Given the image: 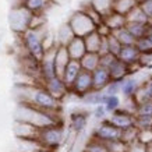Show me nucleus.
<instances>
[{
  "instance_id": "f257e3e1",
  "label": "nucleus",
  "mask_w": 152,
  "mask_h": 152,
  "mask_svg": "<svg viewBox=\"0 0 152 152\" xmlns=\"http://www.w3.org/2000/svg\"><path fill=\"white\" fill-rule=\"evenodd\" d=\"M25 92V103L31 106H35L41 110L49 112V113H57L60 110V102L56 99L46 88L42 84L39 85H31V87H24Z\"/></svg>"
},
{
  "instance_id": "f03ea898",
  "label": "nucleus",
  "mask_w": 152,
  "mask_h": 152,
  "mask_svg": "<svg viewBox=\"0 0 152 152\" xmlns=\"http://www.w3.org/2000/svg\"><path fill=\"white\" fill-rule=\"evenodd\" d=\"M46 37H48L46 27L28 28L27 31L20 34L24 49L27 50V53H29L38 60H41L43 57V55H45V52H46V46H45Z\"/></svg>"
},
{
  "instance_id": "7ed1b4c3",
  "label": "nucleus",
  "mask_w": 152,
  "mask_h": 152,
  "mask_svg": "<svg viewBox=\"0 0 152 152\" xmlns=\"http://www.w3.org/2000/svg\"><path fill=\"white\" fill-rule=\"evenodd\" d=\"M38 142L48 149H56L64 141V127L60 123H52L41 127L38 131Z\"/></svg>"
},
{
  "instance_id": "20e7f679",
  "label": "nucleus",
  "mask_w": 152,
  "mask_h": 152,
  "mask_svg": "<svg viewBox=\"0 0 152 152\" xmlns=\"http://www.w3.org/2000/svg\"><path fill=\"white\" fill-rule=\"evenodd\" d=\"M69 25L71 27L75 37H81L84 38L85 35L91 34L92 31L96 29V24L94 23L92 20L88 17V14L85 11L80 9L77 11H74L69 18Z\"/></svg>"
},
{
  "instance_id": "39448f33",
  "label": "nucleus",
  "mask_w": 152,
  "mask_h": 152,
  "mask_svg": "<svg viewBox=\"0 0 152 152\" xmlns=\"http://www.w3.org/2000/svg\"><path fill=\"white\" fill-rule=\"evenodd\" d=\"M34 17V13H31L25 6L21 3L20 6H15L9 15V24L10 28L13 29L14 32L23 34L24 31H27L29 25H31V20Z\"/></svg>"
},
{
  "instance_id": "423d86ee",
  "label": "nucleus",
  "mask_w": 152,
  "mask_h": 152,
  "mask_svg": "<svg viewBox=\"0 0 152 152\" xmlns=\"http://www.w3.org/2000/svg\"><path fill=\"white\" fill-rule=\"evenodd\" d=\"M92 137L102 142L116 141V140H121V130L116 127L109 119H105L99 121L98 127L92 131Z\"/></svg>"
},
{
  "instance_id": "0eeeda50",
  "label": "nucleus",
  "mask_w": 152,
  "mask_h": 152,
  "mask_svg": "<svg viewBox=\"0 0 152 152\" xmlns=\"http://www.w3.org/2000/svg\"><path fill=\"white\" fill-rule=\"evenodd\" d=\"M56 48L57 43L55 46L48 48L43 57L41 59V78L42 81L49 78H53L57 75V69H56ZM41 81V83H42Z\"/></svg>"
},
{
  "instance_id": "6e6552de",
  "label": "nucleus",
  "mask_w": 152,
  "mask_h": 152,
  "mask_svg": "<svg viewBox=\"0 0 152 152\" xmlns=\"http://www.w3.org/2000/svg\"><path fill=\"white\" fill-rule=\"evenodd\" d=\"M92 89H94L92 73L87 71V70H81V73L78 74V77L75 78L74 84L70 88V94L81 98L83 95L88 94L89 91H92Z\"/></svg>"
},
{
  "instance_id": "1a4fd4ad",
  "label": "nucleus",
  "mask_w": 152,
  "mask_h": 152,
  "mask_svg": "<svg viewBox=\"0 0 152 152\" xmlns=\"http://www.w3.org/2000/svg\"><path fill=\"white\" fill-rule=\"evenodd\" d=\"M107 119L120 130H126L135 126V115L133 112L127 110L126 107H120V109L115 110L113 113H110Z\"/></svg>"
},
{
  "instance_id": "9d476101",
  "label": "nucleus",
  "mask_w": 152,
  "mask_h": 152,
  "mask_svg": "<svg viewBox=\"0 0 152 152\" xmlns=\"http://www.w3.org/2000/svg\"><path fill=\"white\" fill-rule=\"evenodd\" d=\"M42 85L46 88L56 99H59V101H63L70 94V88L67 87V84L63 81V78H61L60 75H56L53 78L42 81Z\"/></svg>"
},
{
  "instance_id": "9b49d317",
  "label": "nucleus",
  "mask_w": 152,
  "mask_h": 152,
  "mask_svg": "<svg viewBox=\"0 0 152 152\" xmlns=\"http://www.w3.org/2000/svg\"><path fill=\"white\" fill-rule=\"evenodd\" d=\"M120 60H123L126 64H129L131 67V73H133V67L134 66H140V57H141V53L137 49L135 43L134 45H123L121 50H120L119 56H117ZM141 67V66H140Z\"/></svg>"
},
{
  "instance_id": "f8f14e48",
  "label": "nucleus",
  "mask_w": 152,
  "mask_h": 152,
  "mask_svg": "<svg viewBox=\"0 0 152 152\" xmlns=\"http://www.w3.org/2000/svg\"><path fill=\"white\" fill-rule=\"evenodd\" d=\"M89 113L85 110H75L70 115V130L75 134L83 133L87 129Z\"/></svg>"
},
{
  "instance_id": "ddd939ff",
  "label": "nucleus",
  "mask_w": 152,
  "mask_h": 152,
  "mask_svg": "<svg viewBox=\"0 0 152 152\" xmlns=\"http://www.w3.org/2000/svg\"><path fill=\"white\" fill-rule=\"evenodd\" d=\"M112 81V75L109 73V69L99 66L98 69L92 71V83H94V89L96 91H103L106 85Z\"/></svg>"
},
{
  "instance_id": "4468645a",
  "label": "nucleus",
  "mask_w": 152,
  "mask_h": 152,
  "mask_svg": "<svg viewBox=\"0 0 152 152\" xmlns=\"http://www.w3.org/2000/svg\"><path fill=\"white\" fill-rule=\"evenodd\" d=\"M66 48H67V52L73 60H81V57L88 52L87 46H85V41L81 37H74L66 45Z\"/></svg>"
},
{
  "instance_id": "2eb2a0df",
  "label": "nucleus",
  "mask_w": 152,
  "mask_h": 152,
  "mask_svg": "<svg viewBox=\"0 0 152 152\" xmlns=\"http://www.w3.org/2000/svg\"><path fill=\"white\" fill-rule=\"evenodd\" d=\"M81 70H83V67H81L80 60H73L71 59L69 61V64L66 66L64 71H63V74H61L60 77H61L63 81L67 84V87L71 88V85L74 84L75 78H77V77H78V74L81 73Z\"/></svg>"
},
{
  "instance_id": "dca6fc26",
  "label": "nucleus",
  "mask_w": 152,
  "mask_h": 152,
  "mask_svg": "<svg viewBox=\"0 0 152 152\" xmlns=\"http://www.w3.org/2000/svg\"><path fill=\"white\" fill-rule=\"evenodd\" d=\"M109 73L112 75V80H124L127 75L131 73V67L129 64H126L123 60H120L119 57H116V60L112 63L109 67Z\"/></svg>"
},
{
  "instance_id": "f3484780",
  "label": "nucleus",
  "mask_w": 152,
  "mask_h": 152,
  "mask_svg": "<svg viewBox=\"0 0 152 152\" xmlns=\"http://www.w3.org/2000/svg\"><path fill=\"white\" fill-rule=\"evenodd\" d=\"M140 85H141V84L138 83V80L130 74L124 80H121V95L124 96V99L134 98L135 94H137V91H138Z\"/></svg>"
},
{
  "instance_id": "a211bd4d",
  "label": "nucleus",
  "mask_w": 152,
  "mask_h": 152,
  "mask_svg": "<svg viewBox=\"0 0 152 152\" xmlns=\"http://www.w3.org/2000/svg\"><path fill=\"white\" fill-rule=\"evenodd\" d=\"M103 23L107 25V27L112 29V32L116 31V29H119V28H123L126 27V24H127V17L123 15V14L120 13H116L112 10L109 14H106L105 17H103Z\"/></svg>"
},
{
  "instance_id": "6ab92c4d",
  "label": "nucleus",
  "mask_w": 152,
  "mask_h": 152,
  "mask_svg": "<svg viewBox=\"0 0 152 152\" xmlns=\"http://www.w3.org/2000/svg\"><path fill=\"white\" fill-rule=\"evenodd\" d=\"M71 60L67 48L64 45H57L56 48V69H57V75H61L64 71L66 66L69 64V61Z\"/></svg>"
},
{
  "instance_id": "aec40b11",
  "label": "nucleus",
  "mask_w": 152,
  "mask_h": 152,
  "mask_svg": "<svg viewBox=\"0 0 152 152\" xmlns=\"http://www.w3.org/2000/svg\"><path fill=\"white\" fill-rule=\"evenodd\" d=\"M53 0H23V4L34 14H45Z\"/></svg>"
},
{
  "instance_id": "412c9836",
  "label": "nucleus",
  "mask_w": 152,
  "mask_h": 152,
  "mask_svg": "<svg viewBox=\"0 0 152 152\" xmlns=\"http://www.w3.org/2000/svg\"><path fill=\"white\" fill-rule=\"evenodd\" d=\"M99 60H101V55H99V53L87 52V53L81 57L80 63H81L83 70H87V71H91V73H92L94 70L99 67Z\"/></svg>"
},
{
  "instance_id": "4be33fe9",
  "label": "nucleus",
  "mask_w": 152,
  "mask_h": 152,
  "mask_svg": "<svg viewBox=\"0 0 152 152\" xmlns=\"http://www.w3.org/2000/svg\"><path fill=\"white\" fill-rule=\"evenodd\" d=\"M105 98H106V94L103 91H96V89H92V91H89L88 94L83 95V96L80 98L83 103L85 105H89V106H96V105H103V102H105Z\"/></svg>"
},
{
  "instance_id": "5701e85b",
  "label": "nucleus",
  "mask_w": 152,
  "mask_h": 152,
  "mask_svg": "<svg viewBox=\"0 0 152 152\" xmlns=\"http://www.w3.org/2000/svg\"><path fill=\"white\" fill-rule=\"evenodd\" d=\"M138 4H140L138 0H113L112 9H113V11H116V13L127 15L135 6H138Z\"/></svg>"
},
{
  "instance_id": "b1692460",
  "label": "nucleus",
  "mask_w": 152,
  "mask_h": 152,
  "mask_svg": "<svg viewBox=\"0 0 152 152\" xmlns=\"http://www.w3.org/2000/svg\"><path fill=\"white\" fill-rule=\"evenodd\" d=\"M84 41H85V46H87L88 52H95V53H98V52H99V48H101L102 35L95 29V31H92L91 34L85 35V37H84Z\"/></svg>"
},
{
  "instance_id": "393cba45",
  "label": "nucleus",
  "mask_w": 152,
  "mask_h": 152,
  "mask_svg": "<svg viewBox=\"0 0 152 152\" xmlns=\"http://www.w3.org/2000/svg\"><path fill=\"white\" fill-rule=\"evenodd\" d=\"M134 99H135L137 103H140V102H142V101H147V99H152V77H149L147 81H144L140 85Z\"/></svg>"
},
{
  "instance_id": "a878e982",
  "label": "nucleus",
  "mask_w": 152,
  "mask_h": 152,
  "mask_svg": "<svg viewBox=\"0 0 152 152\" xmlns=\"http://www.w3.org/2000/svg\"><path fill=\"white\" fill-rule=\"evenodd\" d=\"M75 37L73 32V29H71V27L69 25V23L63 24L61 27L57 29V35H56V43L57 45H67L73 38Z\"/></svg>"
},
{
  "instance_id": "bb28decb",
  "label": "nucleus",
  "mask_w": 152,
  "mask_h": 152,
  "mask_svg": "<svg viewBox=\"0 0 152 152\" xmlns=\"http://www.w3.org/2000/svg\"><path fill=\"white\" fill-rule=\"evenodd\" d=\"M148 25L149 24H145V23H135V21H127L126 27L129 29L130 32L133 34V37L135 39L138 38H142L147 35V31H148Z\"/></svg>"
},
{
  "instance_id": "cd10ccee",
  "label": "nucleus",
  "mask_w": 152,
  "mask_h": 152,
  "mask_svg": "<svg viewBox=\"0 0 152 152\" xmlns=\"http://www.w3.org/2000/svg\"><path fill=\"white\" fill-rule=\"evenodd\" d=\"M112 34H113V35L119 39L121 45H134V43H135V41H137V39L133 37V34L127 29V27L119 28V29L113 31Z\"/></svg>"
},
{
  "instance_id": "c85d7f7f",
  "label": "nucleus",
  "mask_w": 152,
  "mask_h": 152,
  "mask_svg": "<svg viewBox=\"0 0 152 152\" xmlns=\"http://www.w3.org/2000/svg\"><path fill=\"white\" fill-rule=\"evenodd\" d=\"M127 21H135V23H145V24H149V20H148L147 14L144 13V10L141 9V6H135L131 11H130L127 15Z\"/></svg>"
},
{
  "instance_id": "c756f323",
  "label": "nucleus",
  "mask_w": 152,
  "mask_h": 152,
  "mask_svg": "<svg viewBox=\"0 0 152 152\" xmlns=\"http://www.w3.org/2000/svg\"><path fill=\"white\" fill-rule=\"evenodd\" d=\"M81 10L83 11H85V13L88 14V17L92 20L94 23L96 24V27L99 25V24L103 23V15H102L99 11H98L95 7L92 6V3L91 1H88V3H85V4H83V7H81Z\"/></svg>"
},
{
  "instance_id": "7c9ffc66",
  "label": "nucleus",
  "mask_w": 152,
  "mask_h": 152,
  "mask_svg": "<svg viewBox=\"0 0 152 152\" xmlns=\"http://www.w3.org/2000/svg\"><path fill=\"white\" fill-rule=\"evenodd\" d=\"M83 152H109V149L106 148L105 142H102V141L92 137L91 140H88Z\"/></svg>"
},
{
  "instance_id": "2f4dec72",
  "label": "nucleus",
  "mask_w": 152,
  "mask_h": 152,
  "mask_svg": "<svg viewBox=\"0 0 152 152\" xmlns=\"http://www.w3.org/2000/svg\"><path fill=\"white\" fill-rule=\"evenodd\" d=\"M103 105H105L106 110L109 112V115H110V113H113L115 110L121 107V101H120L119 95H106Z\"/></svg>"
},
{
  "instance_id": "473e14b6",
  "label": "nucleus",
  "mask_w": 152,
  "mask_h": 152,
  "mask_svg": "<svg viewBox=\"0 0 152 152\" xmlns=\"http://www.w3.org/2000/svg\"><path fill=\"white\" fill-rule=\"evenodd\" d=\"M89 1L92 3V6L102 14V15H103V17L113 10L112 9V3H113V0H89Z\"/></svg>"
},
{
  "instance_id": "72a5a7b5",
  "label": "nucleus",
  "mask_w": 152,
  "mask_h": 152,
  "mask_svg": "<svg viewBox=\"0 0 152 152\" xmlns=\"http://www.w3.org/2000/svg\"><path fill=\"white\" fill-rule=\"evenodd\" d=\"M135 46H137L141 55H152V42L147 37L138 38L135 41Z\"/></svg>"
},
{
  "instance_id": "f704fd0d",
  "label": "nucleus",
  "mask_w": 152,
  "mask_h": 152,
  "mask_svg": "<svg viewBox=\"0 0 152 152\" xmlns=\"http://www.w3.org/2000/svg\"><path fill=\"white\" fill-rule=\"evenodd\" d=\"M138 140V129L134 126V127H130V129L121 130V141L126 144H131L134 141Z\"/></svg>"
},
{
  "instance_id": "c9c22d12",
  "label": "nucleus",
  "mask_w": 152,
  "mask_h": 152,
  "mask_svg": "<svg viewBox=\"0 0 152 152\" xmlns=\"http://www.w3.org/2000/svg\"><path fill=\"white\" fill-rule=\"evenodd\" d=\"M135 127H137L138 130L152 129V116L135 115Z\"/></svg>"
},
{
  "instance_id": "e433bc0d",
  "label": "nucleus",
  "mask_w": 152,
  "mask_h": 152,
  "mask_svg": "<svg viewBox=\"0 0 152 152\" xmlns=\"http://www.w3.org/2000/svg\"><path fill=\"white\" fill-rule=\"evenodd\" d=\"M134 115L152 116V99H147V101H142V102H140V103H137Z\"/></svg>"
},
{
  "instance_id": "4c0bfd02",
  "label": "nucleus",
  "mask_w": 152,
  "mask_h": 152,
  "mask_svg": "<svg viewBox=\"0 0 152 152\" xmlns=\"http://www.w3.org/2000/svg\"><path fill=\"white\" fill-rule=\"evenodd\" d=\"M106 95H119L121 94V80H112L103 89Z\"/></svg>"
},
{
  "instance_id": "58836bf2",
  "label": "nucleus",
  "mask_w": 152,
  "mask_h": 152,
  "mask_svg": "<svg viewBox=\"0 0 152 152\" xmlns=\"http://www.w3.org/2000/svg\"><path fill=\"white\" fill-rule=\"evenodd\" d=\"M107 43H109V52L113 53L115 56H119V53H120V50H121L123 45L120 43V41L115 37V35H113V34H110V35L107 37Z\"/></svg>"
},
{
  "instance_id": "ea45409f",
  "label": "nucleus",
  "mask_w": 152,
  "mask_h": 152,
  "mask_svg": "<svg viewBox=\"0 0 152 152\" xmlns=\"http://www.w3.org/2000/svg\"><path fill=\"white\" fill-rule=\"evenodd\" d=\"M105 145L109 149V152H126V149H127V144L123 142L121 140L109 141V142H105Z\"/></svg>"
},
{
  "instance_id": "a19ab883",
  "label": "nucleus",
  "mask_w": 152,
  "mask_h": 152,
  "mask_svg": "<svg viewBox=\"0 0 152 152\" xmlns=\"http://www.w3.org/2000/svg\"><path fill=\"white\" fill-rule=\"evenodd\" d=\"M109 112L106 110V107L105 105H96V106H94V110H92V116L95 117V119L98 120V121H102V120H105L109 117Z\"/></svg>"
},
{
  "instance_id": "79ce46f5",
  "label": "nucleus",
  "mask_w": 152,
  "mask_h": 152,
  "mask_svg": "<svg viewBox=\"0 0 152 152\" xmlns=\"http://www.w3.org/2000/svg\"><path fill=\"white\" fill-rule=\"evenodd\" d=\"M138 141L142 144H149L152 142V129L147 130H138Z\"/></svg>"
},
{
  "instance_id": "37998d69",
  "label": "nucleus",
  "mask_w": 152,
  "mask_h": 152,
  "mask_svg": "<svg viewBox=\"0 0 152 152\" xmlns=\"http://www.w3.org/2000/svg\"><path fill=\"white\" fill-rule=\"evenodd\" d=\"M126 152H147V145L140 142L138 140L131 144H127V149Z\"/></svg>"
},
{
  "instance_id": "c03bdc74",
  "label": "nucleus",
  "mask_w": 152,
  "mask_h": 152,
  "mask_svg": "<svg viewBox=\"0 0 152 152\" xmlns=\"http://www.w3.org/2000/svg\"><path fill=\"white\" fill-rule=\"evenodd\" d=\"M116 57H117V56H115L113 53H106V55H102L101 60H99V66L109 69V67L112 66V63L116 60Z\"/></svg>"
},
{
  "instance_id": "a18cd8bd",
  "label": "nucleus",
  "mask_w": 152,
  "mask_h": 152,
  "mask_svg": "<svg viewBox=\"0 0 152 152\" xmlns=\"http://www.w3.org/2000/svg\"><path fill=\"white\" fill-rule=\"evenodd\" d=\"M140 6H141V9L144 10V13L147 14L149 23L152 24V0H144V1H140Z\"/></svg>"
},
{
  "instance_id": "49530a36",
  "label": "nucleus",
  "mask_w": 152,
  "mask_h": 152,
  "mask_svg": "<svg viewBox=\"0 0 152 152\" xmlns=\"http://www.w3.org/2000/svg\"><path fill=\"white\" fill-rule=\"evenodd\" d=\"M96 31H98L99 34H101L102 37H109V35L112 34V29H110L109 27H107V25H106L105 23L99 24V25L96 27Z\"/></svg>"
},
{
  "instance_id": "de8ad7c7",
  "label": "nucleus",
  "mask_w": 152,
  "mask_h": 152,
  "mask_svg": "<svg viewBox=\"0 0 152 152\" xmlns=\"http://www.w3.org/2000/svg\"><path fill=\"white\" fill-rule=\"evenodd\" d=\"M145 37L152 42V24L151 23H149V25H148V31H147V35H145Z\"/></svg>"
},
{
  "instance_id": "09e8293b",
  "label": "nucleus",
  "mask_w": 152,
  "mask_h": 152,
  "mask_svg": "<svg viewBox=\"0 0 152 152\" xmlns=\"http://www.w3.org/2000/svg\"><path fill=\"white\" fill-rule=\"evenodd\" d=\"M34 152H52V149H48V148H45V147H39V148H37Z\"/></svg>"
},
{
  "instance_id": "8fccbe9b",
  "label": "nucleus",
  "mask_w": 152,
  "mask_h": 152,
  "mask_svg": "<svg viewBox=\"0 0 152 152\" xmlns=\"http://www.w3.org/2000/svg\"><path fill=\"white\" fill-rule=\"evenodd\" d=\"M147 152H152V142L147 144Z\"/></svg>"
},
{
  "instance_id": "3c124183",
  "label": "nucleus",
  "mask_w": 152,
  "mask_h": 152,
  "mask_svg": "<svg viewBox=\"0 0 152 152\" xmlns=\"http://www.w3.org/2000/svg\"><path fill=\"white\" fill-rule=\"evenodd\" d=\"M67 0H53V3H64Z\"/></svg>"
},
{
  "instance_id": "603ef678",
  "label": "nucleus",
  "mask_w": 152,
  "mask_h": 152,
  "mask_svg": "<svg viewBox=\"0 0 152 152\" xmlns=\"http://www.w3.org/2000/svg\"><path fill=\"white\" fill-rule=\"evenodd\" d=\"M138 1H144V0H138Z\"/></svg>"
}]
</instances>
